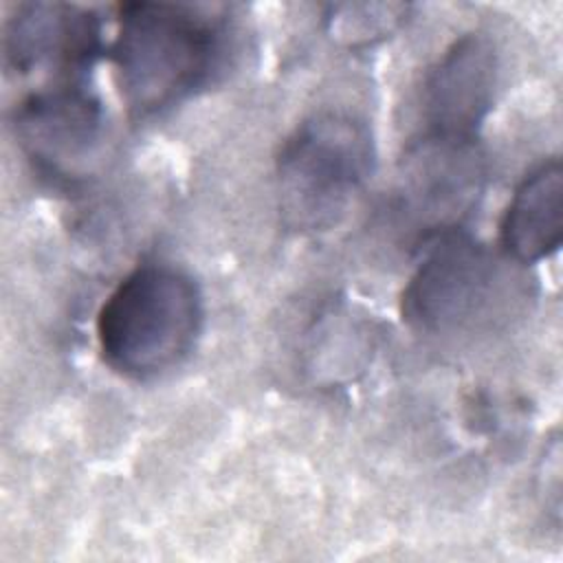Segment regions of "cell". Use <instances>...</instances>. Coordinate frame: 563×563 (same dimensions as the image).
<instances>
[{
    "instance_id": "2",
    "label": "cell",
    "mask_w": 563,
    "mask_h": 563,
    "mask_svg": "<svg viewBox=\"0 0 563 563\" xmlns=\"http://www.w3.org/2000/svg\"><path fill=\"white\" fill-rule=\"evenodd\" d=\"M205 323L196 279L165 262L132 268L97 312V347L103 363L134 380L156 378L180 365Z\"/></svg>"
},
{
    "instance_id": "4",
    "label": "cell",
    "mask_w": 563,
    "mask_h": 563,
    "mask_svg": "<svg viewBox=\"0 0 563 563\" xmlns=\"http://www.w3.org/2000/svg\"><path fill=\"white\" fill-rule=\"evenodd\" d=\"M497 257L464 229L424 242L400 297L402 319L424 334H455L484 321L501 290Z\"/></svg>"
},
{
    "instance_id": "8",
    "label": "cell",
    "mask_w": 563,
    "mask_h": 563,
    "mask_svg": "<svg viewBox=\"0 0 563 563\" xmlns=\"http://www.w3.org/2000/svg\"><path fill=\"white\" fill-rule=\"evenodd\" d=\"M499 77L497 51L484 33H464L431 66L422 84V132L473 136L488 117Z\"/></svg>"
},
{
    "instance_id": "5",
    "label": "cell",
    "mask_w": 563,
    "mask_h": 563,
    "mask_svg": "<svg viewBox=\"0 0 563 563\" xmlns=\"http://www.w3.org/2000/svg\"><path fill=\"white\" fill-rule=\"evenodd\" d=\"M486 189V161L473 136L420 132L400 158L396 207L422 244L477 209Z\"/></svg>"
},
{
    "instance_id": "9",
    "label": "cell",
    "mask_w": 563,
    "mask_h": 563,
    "mask_svg": "<svg viewBox=\"0 0 563 563\" xmlns=\"http://www.w3.org/2000/svg\"><path fill=\"white\" fill-rule=\"evenodd\" d=\"M563 240V167L548 158L515 187L499 224L504 253L517 264H537Z\"/></svg>"
},
{
    "instance_id": "6",
    "label": "cell",
    "mask_w": 563,
    "mask_h": 563,
    "mask_svg": "<svg viewBox=\"0 0 563 563\" xmlns=\"http://www.w3.org/2000/svg\"><path fill=\"white\" fill-rule=\"evenodd\" d=\"M101 18L68 2H24L4 22V68L18 77L44 75L46 84L84 81L103 51Z\"/></svg>"
},
{
    "instance_id": "1",
    "label": "cell",
    "mask_w": 563,
    "mask_h": 563,
    "mask_svg": "<svg viewBox=\"0 0 563 563\" xmlns=\"http://www.w3.org/2000/svg\"><path fill=\"white\" fill-rule=\"evenodd\" d=\"M222 20L178 2H123L110 46L117 86L134 117L161 114L205 88L222 68Z\"/></svg>"
},
{
    "instance_id": "3",
    "label": "cell",
    "mask_w": 563,
    "mask_h": 563,
    "mask_svg": "<svg viewBox=\"0 0 563 563\" xmlns=\"http://www.w3.org/2000/svg\"><path fill=\"white\" fill-rule=\"evenodd\" d=\"M376 165L369 128L347 112H319L284 141L275 180L288 229L319 235L336 229L356 207Z\"/></svg>"
},
{
    "instance_id": "7",
    "label": "cell",
    "mask_w": 563,
    "mask_h": 563,
    "mask_svg": "<svg viewBox=\"0 0 563 563\" xmlns=\"http://www.w3.org/2000/svg\"><path fill=\"white\" fill-rule=\"evenodd\" d=\"M13 130L37 169L73 178L101 143L103 108L86 81L48 84L18 103Z\"/></svg>"
},
{
    "instance_id": "10",
    "label": "cell",
    "mask_w": 563,
    "mask_h": 563,
    "mask_svg": "<svg viewBox=\"0 0 563 563\" xmlns=\"http://www.w3.org/2000/svg\"><path fill=\"white\" fill-rule=\"evenodd\" d=\"M411 7L400 2L336 4L325 15L328 35L347 48H365L396 33L409 18Z\"/></svg>"
}]
</instances>
